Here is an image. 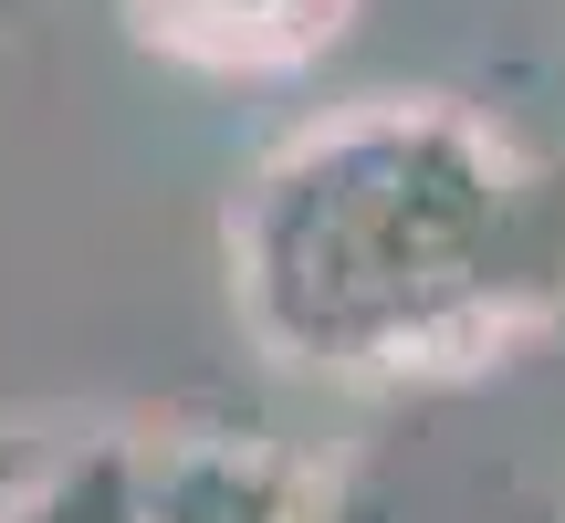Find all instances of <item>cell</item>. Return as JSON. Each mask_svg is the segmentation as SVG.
<instances>
[{
	"label": "cell",
	"mask_w": 565,
	"mask_h": 523,
	"mask_svg": "<svg viewBox=\"0 0 565 523\" xmlns=\"http://www.w3.org/2000/svg\"><path fill=\"white\" fill-rule=\"evenodd\" d=\"M147 11H158V32L189 42V53H242V63H263V53L315 42L335 0H147Z\"/></svg>",
	"instance_id": "1"
}]
</instances>
